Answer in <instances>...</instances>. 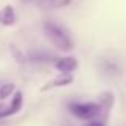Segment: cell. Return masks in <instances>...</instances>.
Segmentation results:
<instances>
[{"mask_svg":"<svg viewBox=\"0 0 126 126\" xmlns=\"http://www.w3.org/2000/svg\"><path fill=\"white\" fill-rule=\"evenodd\" d=\"M69 109L80 120H93L101 112V107L96 102H72L69 104Z\"/></svg>","mask_w":126,"mask_h":126,"instance_id":"7a4b0ae2","label":"cell"},{"mask_svg":"<svg viewBox=\"0 0 126 126\" xmlns=\"http://www.w3.org/2000/svg\"><path fill=\"white\" fill-rule=\"evenodd\" d=\"M10 51H11V54H13V58L16 59V61L19 62V64H26V58H24V54H22L21 51H19L18 48H16L15 45H11L10 46Z\"/></svg>","mask_w":126,"mask_h":126,"instance_id":"ba28073f","label":"cell"},{"mask_svg":"<svg viewBox=\"0 0 126 126\" xmlns=\"http://www.w3.org/2000/svg\"><path fill=\"white\" fill-rule=\"evenodd\" d=\"M16 21V15H15V8L11 5H6L0 10V24L2 26H13Z\"/></svg>","mask_w":126,"mask_h":126,"instance_id":"8992f818","label":"cell"},{"mask_svg":"<svg viewBox=\"0 0 126 126\" xmlns=\"http://www.w3.org/2000/svg\"><path fill=\"white\" fill-rule=\"evenodd\" d=\"M15 89H16L15 83H3L2 86H0V101L10 97V96L15 93Z\"/></svg>","mask_w":126,"mask_h":126,"instance_id":"52a82bcc","label":"cell"},{"mask_svg":"<svg viewBox=\"0 0 126 126\" xmlns=\"http://www.w3.org/2000/svg\"><path fill=\"white\" fill-rule=\"evenodd\" d=\"M22 104H24V96H22L21 91H15L11 97V104H10L8 109L5 110H0V118H6V117H11V115H16L19 110L22 109Z\"/></svg>","mask_w":126,"mask_h":126,"instance_id":"3957f363","label":"cell"},{"mask_svg":"<svg viewBox=\"0 0 126 126\" xmlns=\"http://www.w3.org/2000/svg\"><path fill=\"white\" fill-rule=\"evenodd\" d=\"M78 67V61L77 58H72V56H64V58L56 59L54 62V69L61 74H70L75 69Z\"/></svg>","mask_w":126,"mask_h":126,"instance_id":"277c9868","label":"cell"},{"mask_svg":"<svg viewBox=\"0 0 126 126\" xmlns=\"http://www.w3.org/2000/svg\"><path fill=\"white\" fill-rule=\"evenodd\" d=\"M83 126H105L104 121H96V120H86Z\"/></svg>","mask_w":126,"mask_h":126,"instance_id":"9c48e42d","label":"cell"},{"mask_svg":"<svg viewBox=\"0 0 126 126\" xmlns=\"http://www.w3.org/2000/svg\"><path fill=\"white\" fill-rule=\"evenodd\" d=\"M43 32H45V37L48 38L54 48L61 49V51H72L74 49V42H72L70 35L61 26L54 24V22H45Z\"/></svg>","mask_w":126,"mask_h":126,"instance_id":"6da1fadb","label":"cell"},{"mask_svg":"<svg viewBox=\"0 0 126 126\" xmlns=\"http://www.w3.org/2000/svg\"><path fill=\"white\" fill-rule=\"evenodd\" d=\"M2 109H3V105H2V104H0V110H2Z\"/></svg>","mask_w":126,"mask_h":126,"instance_id":"30bf717a","label":"cell"},{"mask_svg":"<svg viewBox=\"0 0 126 126\" xmlns=\"http://www.w3.org/2000/svg\"><path fill=\"white\" fill-rule=\"evenodd\" d=\"M74 81V77L70 74H61L58 75L56 78H53L51 81L45 83V86H42V91H49V89H54V88H62V86H67Z\"/></svg>","mask_w":126,"mask_h":126,"instance_id":"5b68a950","label":"cell"}]
</instances>
